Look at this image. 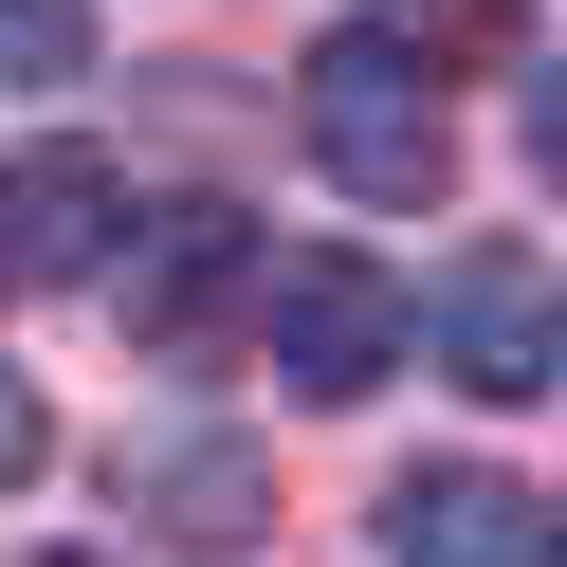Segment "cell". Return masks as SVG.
<instances>
[{
  "instance_id": "3",
  "label": "cell",
  "mask_w": 567,
  "mask_h": 567,
  "mask_svg": "<svg viewBox=\"0 0 567 567\" xmlns=\"http://www.w3.org/2000/svg\"><path fill=\"white\" fill-rule=\"evenodd\" d=\"M421 330H440V367L476 384V403H549L567 384V311H549V257L530 238H457L440 293H403Z\"/></svg>"
},
{
  "instance_id": "10",
  "label": "cell",
  "mask_w": 567,
  "mask_h": 567,
  "mask_svg": "<svg viewBox=\"0 0 567 567\" xmlns=\"http://www.w3.org/2000/svg\"><path fill=\"white\" fill-rule=\"evenodd\" d=\"M38 567H111V549H38Z\"/></svg>"
},
{
  "instance_id": "2",
  "label": "cell",
  "mask_w": 567,
  "mask_h": 567,
  "mask_svg": "<svg viewBox=\"0 0 567 567\" xmlns=\"http://www.w3.org/2000/svg\"><path fill=\"white\" fill-rule=\"evenodd\" d=\"M257 348H275L293 403H367V384L421 348V311H403V275H384V257L311 238V257H257Z\"/></svg>"
},
{
  "instance_id": "6",
  "label": "cell",
  "mask_w": 567,
  "mask_h": 567,
  "mask_svg": "<svg viewBox=\"0 0 567 567\" xmlns=\"http://www.w3.org/2000/svg\"><path fill=\"white\" fill-rule=\"evenodd\" d=\"M111 293H128V330H147V348H184V330H220V311L257 293V220H238V202H165V220H128V257H111Z\"/></svg>"
},
{
  "instance_id": "5",
  "label": "cell",
  "mask_w": 567,
  "mask_h": 567,
  "mask_svg": "<svg viewBox=\"0 0 567 567\" xmlns=\"http://www.w3.org/2000/svg\"><path fill=\"white\" fill-rule=\"evenodd\" d=\"M111 238H128L111 147H19L0 165V293H74V275H111Z\"/></svg>"
},
{
  "instance_id": "4",
  "label": "cell",
  "mask_w": 567,
  "mask_h": 567,
  "mask_svg": "<svg viewBox=\"0 0 567 567\" xmlns=\"http://www.w3.org/2000/svg\"><path fill=\"white\" fill-rule=\"evenodd\" d=\"M384 549L403 567H567V513L494 457H421V476H384Z\"/></svg>"
},
{
  "instance_id": "9",
  "label": "cell",
  "mask_w": 567,
  "mask_h": 567,
  "mask_svg": "<svg viewBox=\"0 0 567 567\" xmlns=\"http://www.w3.org/2000/svg\"><path fill=\"white\" fill-rule=\"evenodd\" d=\"M38 457H55V440H38V403H19V384H0V494L38 476Z\"/></svg>"
},
{
  "instance_id": "1",
  "label": "cell",
  "mask_w": 567,
  "mask_h": 567,
  "mask_svg": "<svg viewBox=\"0 0 567 567\" xmlns=\"http://www.w3.org/2000/svg\"><path fill=\"white\" fill-rule=\"evenodd\" d=\"M293 128H311V165H330L348 202H384V220L457 184V111H440V74H421L384 19L311 38V74H293Z\"/></svg>"
},
{
  "instance_id": "7",
  "label": "cell",
  "mask_w": 567,
  "mask_h": 567,
  "mask_svg": "<svg viewBox=\"0 0 567 567\" xmlns=\"http://www.w3.org/2000/svg\"><path fill=\"white\" fill-rule=\"evenodd\" d=\"M92 74V0H0V92H74Z\"/></svg>"
},
{
  "instance_id": "8",
  "label": "cell",
  "mask_w": 567,
  "mask_h": 567,
  "mask_svg": "<svg viewBox=\"0 0 567 567\" xmlns=\"http://www.w3.org/2000/svg\"><path fill=\"white\" fill-rule=\"evenodd\" d=\"M384 38H403L421 74H457V55H494V38H530V0H384Z\"/></svg>"
}]
</instances>
